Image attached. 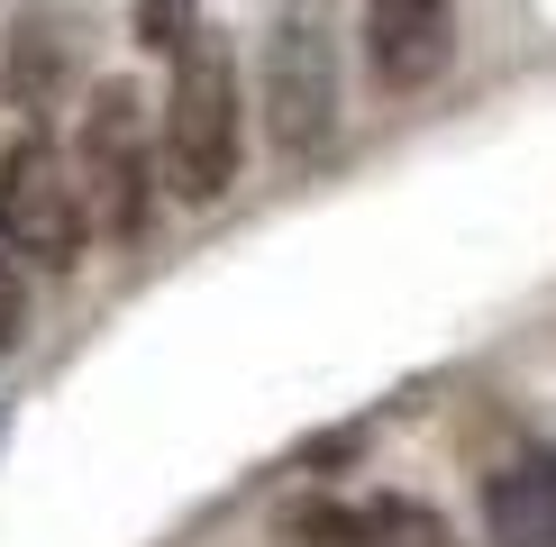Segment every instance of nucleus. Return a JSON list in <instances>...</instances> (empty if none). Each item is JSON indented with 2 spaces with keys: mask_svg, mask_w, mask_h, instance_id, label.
Masks as SVG:
<instances>
[{
  "mask_svg": "<svg viewBox=\"0 0 556 547\" xmlns=\"http://www.w3.org/2000/svg\"><path fill=\"white\" fill-rule=\"evenodd\" d=\"M483 530L493 547H556V447H529L483 474Z\"/></svg>",
  "mask_w": 556,
  "mask_h": 547,
  "instance_id": "0eeeda50",
  "label": "nucleus"
},
{
  "mask_svg": "<svg viewBox=\"0 0 556 547\" xmlns=\"http://www.w3.org/2000/svg\"><path fill=\"white\" fill-rule=\"evenodd\" d=\"M83 238H91V211H83L74 155L46 128H10V147H0V246L18 265H74Z\"/></svg>",
  "mask_w": 556,
  "mask_h": 547,
  "instance_id": "20e7f679",
  "label": "nucleus"
},
{
  "mask_svg": "<svg viewBox=\"0 0 556 547\" xmlns=\"http://www.w3.org/2000/svg\"><path fill=\"white\" fill-rule=\"evenodd\" d=\"M456 55V0H365V74L383 91H429Z\"/></svg>",
  "mask_w": 556,
  "mask_h": 547,
  "instance_id": "423d86ee",
  "label": "nucleus"
},
{
  "mask_svg": "<svg viewBox=\"0 0 556 547\" xmlns=\"http://www.w3.org/2000/svg\"><path fill=\"white\" fill-rule=\"evenodd\" d=\"M192 37H201V0H147L137 10V46H155V55H182Z\"/></svg>",
  "mask_w": 556,
  "mask_h": 547,
  "instance_id": "9d476101",
  "label": "nucleus"
},
{
  "mask_svg": "<svg viewBox=\"0 0 556 547\" xmlns=\"http://www.w3.org/2000/svg\"><path fill=\"white\" fill-rule=\"evenodd\" d=\"M247 155V110H238V55L219 28H201L174 55V91H165V182L182 201H219L238 182Z\"/></svg>",
  "mask_w": 556,
  "mask_h": 547,
  "instance_id": "f257e3e1",
  "label": "nucleus"
},
{
  "mask_svg": "<svg viewBox=\"0 0 556 547\" xmlns=\"http://www.w3.org/2000/svg\"><path fill=\"white\" fill-rule=\"evenodd\" d=\"M28 338V283H18V256H0V356Z\"/></svg>",
  "mask_w": 556,
  "mask_h": 547,
  "instance_id": "9b49d317",
  "label": "nucleus"
},
{
  "mask_svg": "<svg viewBox=\"0 0 556 547\" xmlns=\"http://www.w3.org/2000/svg\"><path fill=\"white\" fill-rule=\"evenodd\" d=\"M265 137L292 165L338 137V18H329V0H274V28H265Z\"/></svg>",
  "mask_w": 556,
  "mask_h": 547,
  "instance_id": "f03ea898",
  "label": "nucleus"
},
{
  "mask_svg": "<svg viewBox=\"0 0 556 547\" xmlns=\"http://www.w3.org/2000/svg\"><path fill=\"white\" fill-rule=\"evenodd\" d=\"M83 82V10H18L10 28V64H0V101H10V128H55V110L74 101Z\"/></svg>",
  "mask_w": 556,
  "mask_h": 547,
  "instance_id": "39448f33",
  "label": "nucleus"
},
{
  "mask_svg": "<svg viewBox=\"0 0 556 547\" xmlns=\"http://www.w3.org/2000/svg\"><path fill=\"white\" fill-rule=\"evenodd\" d=\"M365 511H375V547H456V538H447V520H438L429 501L383 493V501H365Z\"/></svg>",
  "mask_w": 556,
  "mask_h": 547,
  "instance_id": "1a4fd4ad",
  "label": "nucleus"
},
{
  "mask_svg": "<svg viewBox=\"0 0 556 547\" xmlns=\"http://www.w3.org/2000/svg\"><path fill=\"white\" fill-rule=\"evenodd\" d=\"M74 182L91 238H137L155 211V137H147V101L137 82H91L83 128H74Z\"/></svg>",
  "mask_w": 556,
  "mask_h": 547,
  "instance_id": "7ed1b4c3",
  "label": "nucleus"
},
{
  "mask_svg": "<svg viewBox=\"0 0 556 547\" xmlns=\"http://www.w3.org/2000/svg\"><path fill=\"white\" fill-rule=\"evenodd\" d=\"M274 547H375V511L365 501H329V493L283 501L274 511Z\"/></svg>",
  "mask_w": 556,
  "mask_h": 547,
  "instance_id": "6e6552de",
  "label": "nucleus"
}]
</instances>
